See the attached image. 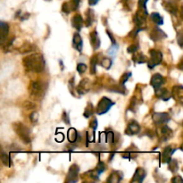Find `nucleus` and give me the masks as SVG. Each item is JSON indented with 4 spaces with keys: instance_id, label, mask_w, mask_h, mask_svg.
<instances>
[{
    "instance_id": "obj_1",
    "label": "nucleus",
    "mask_w": 183,
    "mask_h": 183,
    "mask_svg": "<svg viewBox=\"0 0 183 183\" xmlns=\"http://www.w3.org/2000/svg\"><path fill=\"white\" fill-rule=\"evenodd\" d=\"M22 63L25 69L31 72L39 73L45 70V59L41 54L34 53L29 55L22 59Z\"/></svg>"
},
{
    "instance_id": "obj_2",
    "label": "nucleus",
    "mask_w": 183,
    "mask_h": 183,
    "mask_svg": "<svg viewBox=\"0 0 183 183\" xmlns=\"http://www.w3.org/2000/svg\"><path fill=\"white\" fill-rule=\"evenodd\" d=\"M46 92V85L42 81H31L29 87V93L30 98L33 100H40L43 98Z\"/></svg>"
},
{
    "instance_id": "obj_3",
    "label": "nucleus",
    "mask_w": 183,
    "mask_h": 183,
    "mask_svg": "<svg viewBox=\"0 0 183 183\" xmlns=\"http://www.w3.org/2000/svg\"><path fill=\"white\" fill-rule=\"evenodd\" d=\"M14 130L15 133L18 135V137L21 139L23 143L30 144L31 139H30V130L28 127L24 125L21 122H15L14 124Z\"/></svg>"
},
{
    "instance_id": "obj_4",
    "label": "nucleus",
    "mask_w": 183,
    "mask_h": 183,
    "mask_svg": "<svg viewBox=\"0 0 183 183\" xmlns=\"http://www.w3.org/2000/svg\"><path fill=\"white\" fill-rule=\"evenodd\" d=\"M113 105H114V102H113L111 99H109L108 98L104 97L99 100L97 108H96V113L99 115L106 113Z\"/></svg>"
},
{
    "instance_id": "obj_5",
    "label": "nucleus",
    "mask_w": 183,
    "mask_h": 183,
    "mask_svg": "<svg viewBox=\"0 0 183 183\" xmlns=\"http://www.w3.org/2000/svg\"><path fill=\"white\" fill-rule=\"evenodd\" d=\"M149 54H150V59L148 62V68L153 69L154 67L162 63V54L156 49H151L149 51Z\"/></svg>"
},
{
    "instance_id": "obj_6",
    "label": "nucleus",
    "mask_w": 183,
    "mask_h": 183,
    "mask_svg": "<svg viewBox=\"0 0 183 183\" xmlns=\"http://www.w3.org/2000/svg\"><path fill=\"white\" fill-rule=\"evenodd\" d=\"M79 172H80V168L77 164H72L68 172L66 182H76L78 181Z\"/></svg>"
},
{
    "instance_id": "obj_7",
    "label": "nucleus",
    "mask_w": 183,
    "mask_h": 183,
    "mask_svg": "<svg viewBox=\"0 0 183 183\" xmlns=\"http://www.w3.org/2000/svg\"><path fill=\"white\" fill-rule=\"evenodd\" d=\"M170 115L167 113H154L153 121L156 125H161L168 122L170 121Z\"/></svg>"
},
{
    "instance_id": "obj_8",
    "label": "nucleus",
    "mask_w": 183,
    "mask_h": 183,
    "mask_svg": "<svg viewBox=\"0 0 183 183\" xmlns=\"http://www.w3.org/2000/svg\"><path fill=\"white\" fill-rule=\"evenodd\" d=\"M90 89V80L87 78L83 79L77 87V92L80 95H84Z\"/></svg>"
},
{
    "instance_id": "obj_9",
    "label": "nucleus",
    "mask_w": 183,
    "mask_h": 183,
    "mask_svg": "<svg viewBox=\"0 0 183 183\" xmlns=\"http://www.w3.org/2000/svg\"><path fill=\"white\" fill-rule=\"evenodd\" d=\"M164 78L162 77L161 74L159 73H155L154 74L152 78H151V80H150V83L152 85V87L156 89H159L161 88L162 85L164 84Z\"/></svg>"
},
{
    "instance_id": "obj_10",
    "label": "nucleus",
    "mask_w": 183,
    "mask_h": 183,
    "mask_svg": "<svg viewBox=\"0 0 183 183\" xmlns=\"http://www.w3.org/2000/svg\"><path fill=\"white\" fill-rule=\"evenodd\" d=\"M146 174H147L146 171L143 169L142 167L137 168L130 182H142L144 181L145 177H146Z\"/></svg>"
},
{
    "instance_id": "obj_11",
    "label": "nucleus",
    "mask_w": 183,
    "mask_h": 183,
    "mask_svg": "<svg viewBox=\"0 0 183 183\" xmlns=\"http://www.w3.org/2000/svg\"><path fill=\"white\" fill-rule=\"evenodd\" d=\"M140 130V124L135 121H130L129 124H128V127L125 130V133L128 134V135H135V134L139 133Z\"/></svg>"
},
{
    "instance_id": "obj_12",
    "label": "nucleus",
    "mask_w": 183,
    "mask_h": 183,
    "mask_svg": "<svg viewBox=\"0 0 183 183\" xmlns=\"http://www.w3.org/2000/svg\"><path fill=\"white\" fill-rule=\"evenodd\" d=\"M172 96L174 98V99L180 102L181 104L182 103L183 101V88L180 85H177V86H174L172 88Z\"/></svg>"
},
{
    "instance_id": "obj_13",
    "label": "nucleus",
    "mask_w": 183,
    "mask_h": 183,
    "mask_svg": "<svg viewBox=\"0 0 183 183\" xmlns=\"http://www.w3.org/2000/svg\"><path fill=\"white\" fill-rule=\"evenodd\" d=\"M71 25L77 30H80L83 27V18L80 14H75L71 19Z\"/></svg>"
},
{
    "instance_id": "obj_14",
    "label": "nucleus",
    "mask_w": 183,
    "mask_h": 183,
    "mask_svg": "<svg viewBox=\"0 0 183 183\" xmlns=\"http://www.w3.org/2000/svg\"><path fill=\"white\" fill-rule=\"evenodd\" d=\"M155 96L163 101H167L172 98L171 93L166 89H161V88L155 89Z\"/></svg>"
},
{
    "instance_id": "obj_15",
    "label": "nucleus",
    "mask_w": 183,
    "mask_h": 183,
    "mask_svg": "<svg viewBox=\"0 0 183 183\" xmlns=\"http://www.w3.org/2000/svg\"><path fill=\"white\" fill-rule=\"evenodd\" d=\"M89 39H90V44H91L92 48L94 49H98L100 47V39H99L98 34L96 30L92 31L89 35Z\"/></svg>"
},
{
    "instance_id": "obj_16",
    "label": "nucleus",
    "mask_w": 183,
    "mask_h": 183,
    "mask_svg": "<svg viewBox=\"0 0 183 183\" xmlns=\"http://www.w3.org/2000/svg\"><path fill=\"white\" fill-rule=\"evenodd\" d=\"M150 37H151V39L154 41H158V40H161L162 39H165L166 38V34L162 31V30H160L159 28H155L151 32Z\"/></svg>"
},
{
    "instance_id": "obj_17",
    "label": "nucleus",
    "mask_w": 183,
    "mask_h": 183,
    "mask_svg": "<svg viewBox=\"0 0 183 183\" xmlns=\"http://www.w3.org/2000/svg\"><path fill=\"white\" fill-rule=\"evenodd\" d=\"M175 151L174 148H172V147H166L163 149L162 154V162H168L171 160L172 155L173 154V152Z\"/></svg>"
},
{
    "instance_id": "obj_18",
    "label": "nucleus",
    "mask_w": 183,
    "mask_h": 183,
    "mask_svg": "<svg viewBox=\"0 0 183 183\" xmlns=\"http://www.w3.org/2000/svg\"><path fill=\"white\" fill-rule=\"evenodd\" d=\"M172 137V130L166 125L162 126V129H161V139H162V140H169Z\"/></svg>"
},
{
    "instance_id": "obj_19",
    "label": "nucleus",
    "mask_w": 183,
    "mask_h": 183,
    "mask_svg": "<svg viewBox=\"0 0 183 183\" xmlns=\"http://www.w3.org/2000/svg\"><path fill=\"white\" fill-rule=\"evenodd\" d=\"M121 179H122V173L121 172H118V171H114L110 174L109 178L107 179V182L118 183L121 181Z\"/></svg>"
},
{
    "instance_id": "obj_20",
    "label": "nucleus",
    "mask_w": 183,
    "mask_h": 183,
    "mask_svg": "<svg viewBox=\"0 0 183 183\" xmlns=\"http://www.w3.org/2000/svg\"><path fill=\"white\" fill-rule=\"evenodd\" d=\"M105 171H106V165H105V163L102 162H99L98 166H97V168L91 172V177L94 178V179H98L99 175L102 172H104Z\"/></svg>"
},
{
    "instance_id": "obj_21",
    "label": "nucleus",
    "mask_w": 183,
    "mask_h": 183,
    "mask_svg": "<svg viewBox=\"0 0 183 183\" xmlns=\"http://www.w3.org/2000/svg\"><path fill=\"white\" fill-rule=\"evenodd\" d=\"M72 43H73V46H74V48L76 50H78L79 52H80L82 50V39L79 33H75L73 35V39H72Z\"/></svg>"
},
{
    "instance_id": "obj_22",
    "label": "nucleus",
    "mask_w": 183,
    "mask_h": 183,
    "mask_svg": "<svg viewBox=\"0 0 183 183\" xmlns=\"http://www.w3.org/2000/svg\"><path fill=\"white\" fill-rule=\"evenodd\" d=\"M163 7L165 8L166 11L169 12L170 14H173V15H176L177 13H178V8H177L176 5L170 2V1H164L163 2Z\"/></svg>"
},
{
    "instance_id": "obj_23",
    "label": "nucleus",
    "mask_w": 183,
    "mask_h": 183,
    "mask_svg": "<svg viewBox=\"0 0 183 183\" xmlns=\"http://www.w3.org/2000/svg\"><path fill=\"white\" fill-rule=\"evenodd\" d=\"M68 140L70 141L71 143H75L76 141L80 139L79 137V133L77 132V130L73 128H71L68 130Z\"/></svg>"
},
{
    "instance_id": "obj_24",
    "label": "nucleus",
    "mask_w": 183,
    "mask_h": 183,
    "mask_svg": "<svg viewBox=\"0 0 183 183\" xmlns=\"http://www.w3.org/2000/svg\"><path fill=\"white\" fill-rule=\"evenodd\" d=\"M35 50V48H34V46L32 45V44H30V43H24L22 46H21V48H20V53L21 54H28L30 52H33Z\"/></svg>"
},
{
    "instance_id": "obj_25",
    "label": "nucleus",
    "mask_w": 183,
    "mask_h": 183,
    "mask_svg": "<svg viewBox=\"0 0 183 183\" xmlns=\"http://www.w3.org/2000/svg\"><path fill=\"white\" fill-rule=\"evenodd\" d=\"M0 160L2 161V162H3L5 165H7V166H10V165H11L9 156H8V155L5 152V150L1 148V146H0Z\"/></svg>"
},
{
    "instance_id": "obj_26",
    "label": "nucleus",
    "mask_w": 183,
    "mask_h": 183,
    "mask_svg": "<svg viewBox=\"0 0 183 183\" xmlns=\"http://www.w3.org/2000/svg\"><path fill=\"white\" fill-rule=\"evenodd\" d=\"M94 18H95V15H94L93 11L92 10H88L87 11V14H86V21H85V23H86V26L87 27H89L92 23H93Z\"/></svg>"
},
{
    "instance_id": "obj_27",
    "label": "nucleus",
    "mask_w": 183,
    "mask_h": 183,
    "mask_svg": "<svg viewBox=\"0 0 183 183\" xmlns=\"http://www.w3.org/2000/svg\"><path fill=\"white\" fill-rule=\"evenodd\" d=\"M150 17H151L152 21H154L155 24H157V25H162L163 24V19H162V16L158 14V13H153V14H151Z\"/></svg>"
},
{
    "instance_id": "obj_28",
    "label": "nucleus",
    "mask_w": 183,
    "mask_h": 183,
    "mask_svg": "<svg viewBox=\"0 0 183 183\" xmlns=\"http://www.w3.org/2000/svg\"><path fill=\"white\" fill-rule=\"evenodd\" d=\"M100 63H101V65H102L105 69L109 70V69L111 68L112 64H113V62H112V60H111L109 57H104V58L100 61Z\"/></svg>"
},
{
    "instance_id": "obj_29",
    "label": "nucleus",
    "mask_w": 183,
    "mask_h": 183,
    "mask_svg": "<svg viewBox=\"0 0 183 183\" xmlns=\"http://www.w3.org/2000/svg\"><path fill=\"white\" fill-rule=\"evenodd\" d=\"M133 57H132V60H133L134 62H136V63H145L146 61H147V59H146V57L140 53V54H135L133 53Z\"/></svg>"
},
{
    "instance_id": "obj_30",
    "label": "nucleus",
    "mask_w": 183,
    "mask_h": 183,
    "mask_svg": "<svg viewBox=\"0 0 183 183\" xmlns=\"http://www.w3.org/2000/svg\"><path fill=\"white\" fill-rule=\"evenodd\" d=\"M98 56H94L90 60V72L92 74H94L96 72V67H97V64H98Z\"/></svg>"
},
{
    "instance_id": "obj_31",
    "label": "nucleus",
    "mask_w": 183,
    "mask_h": 183,
    "mask_svg": "<svg viewBox=\"0 0 183 183\" xmlns=\"http://www.w3.org/2000/svg\"><path fill=\"white\" fill-rule=\"evenodd\" d=\"M169 166L168 168L172 172H176L178 169H179V164L176 160H170L169 162Z\"/></svg>"
},
{
    "instance_id": "obj_32",
    "label": "nucleus",
    "mask_w": 183,
    "mask_h": 183,
    "mask_svg": "<svg viewBox=\"0 0 183 183\" xmlns=\"http://www.w3.org/2000/svg\"><path fill=\"white\" fill-rule=\"evenodd\" d=\"M93 112H94V110H93V106H92V104H88L87 107L85 108V111L83 114H84V116L86 118H89L92 114H93Z\"/></svg>"
},
{
    "instance_id": "obj_33",
    "label": "nucleus",
    "mask_w": 183,
    "mask_h": 183,
    "mask_svg": "<svg viewBox=\"0 0 183 183\" xmlns=\"http://www.w3.org/2000/svg\"><path fill=\"white\" fill-rule=\"evenodd\" d=\"M106 140L107 142H109L110 144H113L115 142V137H114V133L113 131H108L106 133Z\"/></svg>"
},
{
    "instance_id": "obj_34",
    "label": "nucleus",
    "mask_w": 183,
    "mask_h": 183,
    "mask_svg": "<svg viewBox=\"0 0 183 183\" xmlns=\"http://www.w3.org/2000/svg\"><path fill=\"white\" fill-rule=\"evenodd\" d=\"M62 11H63L64 14H70L71 11V7L70 3H68V2L63 3V7H62Z\"/></svg>"
},
{
    "instance_id": "obj_35",
    "label": "nucleus",
    "mask_w": 183,
    "mask_h": 183,
    "mask_svg": "<svg viewBox=\"0 0 183 183\" xmlns=\"http://www.w3.org/2000/svg\"><path fill=\"white\" fill-rule=\"evenodd\" d=\"M0 30L4 33H7L8 34L9 32V26L7 24V22H4V21H0Z\"/></svg>"
},
{
    "instance_id": "obj_36",
    "label": "nucleus",
    "mask_w": 183,
    "mask_h": 183,
    "mask_svg": "<svg viewBox=\"0 0 183 183\" xmlns=\"http://www.w3.org/2000/svg\"><path fill=\"white\" fill-rule=\"evenodd\" d=\"M87 68H88V67H87V65H86L85 63H78L77 71L80 74H83L85 71H87Z\"/></svg>"
},
{
    "instance_id": "obj_37",
    "label": "nucleus",
    "mask_w": 183,
    "mask_h": 183,
    "mask_svg": "<svg viewBox=\"0 0 183 183\" xmlns=\"http://www.w3.org/2000/svg\"><path fill=\"white\" fill-rule=\"evenodd\" d=\"M131 76V73L130 72H125L120 80V85H123L124 83H126V81L129 80V78Z\"/></svg>"
},
{
    "instance_id": "obj_38",
    "label": "nucleus",
    "mask_w": 183,
    "mask_h": 183,
    "mask_svg": "<svg viewBox=\"0 0 183 183\" xmlns=\"http://www.w3.org/2000/svg\"><path fill=\"white\" fill-rule=\"evenodd\" d=\"M30 121L31 122H36L38 119H39V113L38 112H32V113L30 114Z\"/></svg>"
},
{
    "instance_id": "obj_39",
    "label": "nucleus",
    "mask_w": 183,
    "mask_h": 183,
    "mask_svg": "<svg viewBox=\"0 0 183 183\" xmlns=\"http://www.w3.org/2000/svg\"><path fill=\"white\" fill-rule=\"evenodd\" d=\"M139 49V45H137V44H133V45H130L129 48H128V52L129 53H131V54H133V53H136V51Z\"/></svg>"
},
{
    "instance_id": "obj_40",
    "label": "nucleus",
    "mask_w": 183,
    "mask_h": 183,
    "mask_svg": "<svg viewBox=\"0 0 183 183\" xmlns=\"http://www.w3.org/2000/svg\"><path fill=\"white\" fill-rule=\"evenodd\" d=\"M71 7V10L75 11L77 10L78 7H79V5H80V0H72L70 3Z\"/></svg>"
},
{
    "instance_id": "obj_41",
    "label": "nucleus",
    "mask_w": 183,
    "mask_h": 183,
    "mask_svg": "<svg viewBox=\"0 0 183 183\" xmlns=\"http://www.w3.org/2000/svg\"><path fill=\"white\" fill-rule=\"evenodd\" d=\"M98 125V120H97V119H93V120L90 121V123H89V127L91 128L93 130H97Z\"/></svg>"
},
{
    "instance_id": "obj_42",
    "label": "nucleus",
    "mask_w": 183,
    "mask_h": 183,
    "mask_svg": "<svg viewBox=\"0 0 183 183\" xmlns=\"http://www.w3.org/2000/svg\"><path fill=\"white\" fill-rule=\"evenodd\" d=\"M183 180L181 177L180 175H177V176H174L172 179V183H179V182H182Z\"/></svg>"
},
{
    "instance_id": "obj_43",
    "label": "nucleus",
    "mask_w": 183,
    "mask_h": 183,
    "mask_svg": "<svg viewBox=\"0 0 183 183\" xmlns=\"http://www.w3.org/2000/svg\"><path fill=\"white\" fill-rule=\"evenodd\" d=\"M24 107L26 109H33V108H35L36 106L31 102H25L24 103Z\"/></svg>"
},
{
    "instance_id": "obj_44",
    "label": "nucleus",
    "mask_w": 183,
    "mask_h": 183,
    "mask_svg": "<svg viewBox=\"0 0 183 183\" xmlns=\"http://www.w3.org/2000/svg\"><path fill=\"white\" fill-rule=\"evenodd\" d=\"M148 0H139V6L140 7H146V4Z\"/></svg>"
},
{
    "instance_id": "obj_45",
    "label": "nucleus",
    "mask_w": 183,
    "mask_h": 183,
    "mask_svg": "<svg viewBox=\"0 0 183 183\" xmlns=\"http://www.w3.org/2000/svg\"><path fill=\"white\" fill-rule=\"evenodd\" d=\"M106 32H107V35L109 36V38H110V39H111V41H112V43H113V45H115V44H116V41H115V39H114V38H113V36L112 35V34H111V33H110V32H109L108 30H107Z\"/></svg>"
},
{
    "instance_id": "obj_46",
    "label": "nucleus",
    "mask_w": 183,
    "mask_h": 183,
    "mask_svg": "<svg viewBox=\"0 0 183 183\" xmlns=\"http://www.w3.org/2000/svg\"><path fill=\"white\" fill-rule=\"evenodd\" d=\"M63 120L64 121H65V122H66L67 124H68V123H70V121L68 120V116H67V113H65V112H64V113H63Z\"/></svg>"
},
{
    "instance_id": "obj_47",
    "label": "nucleus",
    "mask_w": 183,
    "mask_h": 183,
    "mask_svg": "<svg viewBox=\"0 0 183 183\" xmlns=\"http://www.w3.org/2000/svg\"><path fill=\"white\" fill-rule=\"evenodd\" d=\"M98 1L99 0H89V4L90 6H95V5L98 4Z\"/></svg>"
}]
</instances>
